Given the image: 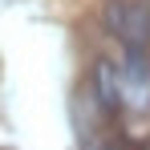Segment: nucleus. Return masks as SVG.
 Instances as JSON below:
<instances>
[{
  "label": "nucleus",
  "mask_w": 150,
  "mask_h": 150,
  "mask_svg": "<svg viewBox=\"0 0 150 150\" xmlns=\"http://www.w3.org/2000/svg\"><path fill=\"white\" fill-rule=\"evenodd\" d=\"M105 25L126 45V53H142L150 41V8L142 0H114L105 8Z\"/></svg>",
  "instance_id": "obj_1"
}]
</instances>
